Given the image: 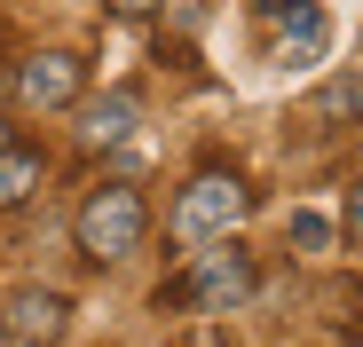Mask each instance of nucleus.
Returning a JSON list of instances; mask_svg holds the SVG:
<instances>
[{"label": "nucleus", "mask_w": 363, "mask_h": 347, "mask_svg": "<svg viewBox=\"0 0 363 347\" xmlns=\"http://www.w3.org/2000/svg\"><path fill=\"white\" fill-rule=\"evenodd\" d=\"M0 150H9V119H0Z\"/></svg>", "instance_id": "nucleus-12"}, {"label": "nucleus", "mask_w": 363, "mask_h": 347, "mask_svg": "<svg viewBox=\"0 0 363 347\" xmlns=\"http://www.w3.org/2000/svg\"><path fill=\"white\" fill-rule=\"evenodd\" d=\"M292 55H300V64H316V55H324V16L308 8V0L292 8V32H284V64H292Z\"/></svg>", "instance_id": "nucleus-8"}, {"label": "nucleus", "mask_w": 363, "mask_h": 347, "mask_svg": "<svg viewBox=\"0 0 363 347\" xmlns=\"http://www.w3.org/2000/svg\"><path fill=\"white\" fill-rule=\"evenodd\" d=\"M347 237H355V245H363V182H355V190H347Z\"/></svg>", "instance_id": "nucleus-10"}, {"label": "nucleus", "mask_w": 363, "mask_h": 347, "mask_svg": "<svg viewBox=\"0 0 363 347\" xmlns=\"http://www.w3.org/2000/svg\"><path fill=\"white\" fill-rule=\"evenodd\" d=\"M72 95H79V55H64V47L24 55V72H16V103L24 110H64Z\"/></svg>", "instance_id": "nucleus-3"}, {"label": "nucleus", "mask_w": 363, "mask_h": 347, "mask_svg": "<svg viewBox=\"0 0 363 347\" xmlns=\"http://www.w3.org/2000/svg\"><path fill=\"white\" fill-rule=\"evenodd\" d=\"M190 300L198 308H245L253 300V261L221 237V253H206V268L190 276Z\"/></svg>", "instance_id": "nucleus-4"}, {"label": "nucleus", "mask_w": 363, "mask_h": 347, "mask_svg": "<svg viewBox=\"0 0 363 347\" xmlns=\"http://www.w3.org/2000/svg\"><path fill=\"white\" fill-rule=\"evenodd\" d=\"M111 8H118V16H143V8H158V0H111Z\"/></svg>", "instance_id": "nucleus-11"}, {"label": "nucleus", "mask_w": 363, "mask_h": 347, "mask_svg": "<svg viewBox=\"0 0 363 347\" xmlns=\"http://www.w3.org/2000/svg\"><path fill=\"white\" fill-rule=\"evenodd\" d=\"M40 174H48L40 150H16V142H9V150H0V205H24V198L40 190Z\"/></svg>", "instance_id": "nucleus-6"}, {"label": "nucleus", "mask_w": 363, "mask_h": 347, "mask_svg": "<svg viewBox=\"0 0 363 347\" xmlns=\"http://www.w3.org/2000/svg\"><path fill=\"white\" fill-rule=\"evenodd\" d=\"M292 237L308 245V253H324V245H332V229H324V213H292Z\"/></svg>", "instance_id": "nucleus-9"}, {"label": "nucleus", "mask_w": 363, "mask_h": 347, "mask_svg": "<svg viewBox=\"0 0 363 347\" xmlns=\"http://www.w3.org/2000/svg\"><path fill=\"white\" fill-rule=\"evenodd\" d=\"M237 221H245V182H237V174H198V182L174 198V237L182 245H221Z\"/></svg>", "instance_id": "nucleus-2"}, {"label": "nucleus", "mask_w": 363, "mask_h": 347, "mask_svg": "<svg viewBox=\"0 0 363 347\" xmlns=\"http://www.w3.org/2000/svg\"><path fill=\"white\" fill-rule=\"evenodd\" d=\"M143 229H150L143 198H135L127 182H103V190L79 205V253H87V261H127V253L143 245Z\"/></svg>", "instance_id": "nucleus-1"}, {"label": "nucleus", "mask_w": 363, "mask_h": 347, "mask_svg": "<svg viewBox=\"0 0 363 347\" xmlns=\"http://www.w3.org/2000/svg\"><path fill=\"white\" fill-rule=\"evenodd\" d=\"M127 127H135V103H127V95H111V103H95L87 119H79V142H87V150H103V142H118Z\"/></svg>", "instance_id": "nucleus-7"}, {"label": "nucleus", "mask_w": 363, "mask_h": 347, "mask_svg": "<svg viewBox=\"0 0 363 347\" xmlns=\"http://www.w3.org/2000/svg\"><path fill=\"white\" fill-rule=\"evenodd\" d=\"M55 331H64V300H55V292H16L9 300V339H55Z\"/></svg>", "instance_id": "nucleus-5"}]
</instances>
